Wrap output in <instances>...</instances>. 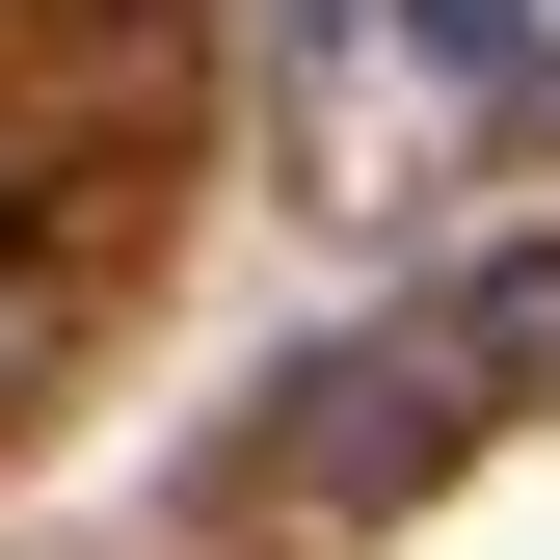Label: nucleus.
I'll return each mask as SVG.
<instances>
[{
  "label": "nucleus",
  "instance_id": "nucleus-2",
  "mask_svg": "<svg viewBox=\"0 0 560 560\" xmlns=\"http://www.w3.org/2000/svg\"><path fill=\"white\" fill-rule=\"evenodd\" d=\"M428 320H454V374H480V400H560V241H480Z\"/></svg>",
  "mask_w": 560,
  "mask_h": 560
},
{
  "label": "nucleus",
  "instance_id": "nucleus-1",
  "mask_svg": "<svg viewBox=\"0 0 560 560\" xmlns=\"http://www.w3.org/2000/svg\"><path fill=\"white\" fill-rule=\"evenodd\" d=\"M480 428V374H454V320H400V347H320V374H267V480L294 508H400Z\"/></svg>",
  "mask_w": 560,
  "mask_h": 560
}]
</instances>
